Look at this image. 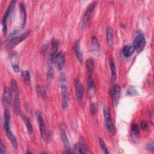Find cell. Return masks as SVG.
<instances>
[{"label":"cell","mask_w":154,"mask_h":154,"mask_svg":"<svg viewBox=\"0 0 154 154\" xmlns=\"http://www.w3.org/2000/svg\"><path fill=\"white\" fill-rule=\"evenodd\" d=\"M60 89L61 106L63 109H66L69 105V97L67 81L64 73H61L60 75Z\"/></svg>","instance_id":"obj_1"},{"label":"cell","mask_w":154,"mask_h":154,"mask_svg":"<svg viewBox=\"0 0 154 154\" xmlns=\"http://www.w3.org/2000/svg\"><path fill=\"white\" fill-rule=\"evenodd\" d=\"M11 90L13 96V109L14 112L16 116L19 114L20 112V100L19 93L17 82L15 79H12L11 80Z\"/></svg>","instance_id":"obj_2"},{"label":"cell","mask_w":154,"mask_h":154,"mask_svg":"<svg viewBox=\"0 0 154 154\" xmlns=\"http://www.w3.org/2000/svg\"><path fill=\"white\" fill-rule=\"evenodd\" d=\"M103 114L105 120V125L107 131L111 134H114L116 132L115 128L111 119L109 108L108 105H105L103 107Z\"/></svg>","instance_id":"obj_3"},{"label":"cell","mask_w":154,"mask_h":154,"mask_svg":"<svg viewBox=\"0 0 154 154\" xmlns=\"http://www.w3.org/2000/svg\"><path fill=\"white\" fill-rule=\"evenodd\" d=\"M16 1H11L10 3V5L7 9L6 10L3 17L1 20V25H2V31L3 34H6L7 31V20L9 18H11L12 14L13 13L14 9H15V5Z\"/></svg>","instance_id":"obj_4"},{"label":"cell","mask_w":154,"mask_h":154,"mask_svg":"<svg viewBox=\"0 0 154 154\" xmlns=\"http://www.w3.org/2000/svg\"><path fill=\"white\" fill-rule=\"evenodd\" d=\"M109 96L114 106H116L119 102L121 94V87L119 84H115L112 86L109 90Z\"/></svg>","instance_id":"obj_5"},{"label":"cell","mask_w":154,"mask_h":154,"mask_svg":"<svg viewBox=\"0 0 154 154\" xmlns=\"http://www.w3.org/2000/svg\"><path fill=\"white\" fill-rule=\"evenodd\" d=\"M74 86L76 100L79 103H81L84 94V87L78 78H76L74 80Z\"/></svg>","instance_id":"obj_6"},{"label":"cell","mask_w":154,"mask_h":154,"mask_svg":"<svg viewBox=\"0 0 154 154\" xmlns=\"http://www.w3.org/2000/svg\"><path fill=\"white\" fill-rule=\"evenodd\" d=\"M146 45V38L143 34H138L133 42V47L134 50L138 53L141 52Z\"/></svg>","instance_id":"obj_7"},{"label":"cell","mask_w":154,"mask_h":154,"mask_svg":"<svg viewBox=\"0 0 154 154\" xmlns=\"http://www.w3.org/2000/svg\"><path fill=\"white\" fill-rule=\"evenodd\" d=\"M31 32L30 29H26L22 33H21L20 35H18L15 38H14L8 45L7 46L8 49H13L16 46H17L19 43L25 40L28 36L29 35Z\"/></svg>","instance_id":"obj_8"},{"label":"cell","mask_w":154,"mask_h":154,"mask_svg":"<svg viewBox=\"0 0 154 154\" xmlns=\"http://www.w3.org/2000/svg\"><path fill=\"white\" fill-rule=\"evenodd\" d=\"M96 5V2H93L91 4H90V5L86 9V10L84 14V16H83L82 21V28L83 29H86L88 22L90 20L91 14H92L94 9L95 8Z\"/></svg>","instance_id":"obj_9"},{"label":"cell","mask_w":154,"mask_h":154,"mask_svg":"<svg viewBox=\"0 0 154 154\" xmlns=\"http://www.w3.org/2000/svg\"><path fill=\"white\" fill-rule=\"evenodd\" d=\"M72 152L76 153H87L88 152L86 143L82 137H80L79 142L75 145Z\"/></svg>","instance_id":"obj_10"},{"label":"cell","mask_w":154,"mask_h":154,"mask_svg":"<svg viewBox=\"0 0 154 154\" xmlns=\"http://www.w3.org/2000/svg\"><path fill=\"white\" fill-rule=\"evenodd\" d=\"M37 121L39 125V128H40V135L43 140H46V123L45 122V120L43 117L42 114L40 112H37Z\"/></svg>","instance_id":"obj_11"},{"label":"cell","mask_w":154,"mask_h":154,"mask_svg":"<svg viewBox=\"0 0 154 154\" xmlns=\"http://www.w3.org/2000/svg\"><path fill=\"white\" fill-rule=\"evenodd\" d=\"M53 63L54 64L55 67L58 70H61L64 65L65 63V54L63 52H60L57 54L55 55Z\"/></svg>","instance_id":"obj_12"},{"label":"cell","mask_w":154,"mask_h":154,"mask_svg":"<svg viewBox=\"0 0 154 154\" xmlns=\"http://www.w3.org/2000/svg\"><path fill=\"white\" fill-rule=\"evenodd\" d=\"M12 91L8 87L4 88V91L2 96V101L4 106H10L11 104L12 100Z\"/></svg>","instance_id":"obj_13"},{"label":"cell","mask_w":154,"mask_h":154,"mask_svg":"<svg viewBox=\"0 0 154 154\" xmlns=\"http://www.w3.org/2000/svg\"><path fill=\"white\" fill-rule=\"evenodd\" d=\"M60 134L61 137V139L64 144V147L66 150V153H71L72 152L70 151L71 148H70V144L69 140V138L67 137L66 132L63 126H61L60 128Z\"/></svg>","instance_id":"obj_14"},{"label":"cell","mask_w":154,"mask_h":154,"mask_svg":"<svg viewBox=\"0 0 154 154\" xmlns=\"http://www.w3.org/2000/svg\"><path fill=\"white\" fill-rule=\"evenodd\" d=\"M59 47V42L57 40L53 38L51 41V48L50 51V55L49 59V64H52L54 59L57 54Z\"/></svg>","instance_id":"obj_15"},{"label":"cell","mask_w":154,"mask_h":154,"mask_svg":"<svg viewBox=\"0 0 154 154\" xmlns=\"http://www.w3.org/2000/svg\"><path fill=\"white\" fill-rule=\"evenodd\" d=\"M10 125H11V116L8 110L7 109H5L4 111L3 127L6 133L11 131Z\"/></svg>","instance_id":"obj_16"},{"label":"cell","mask_w":154,"mask_h":154,"mask_svg":"<svg viewBox=\"0 0 154 154\" xmlns=\"http://www.w3.org/2000/svg\"><path fill=\"white\" fill-rule=\"evenodd\" d=\"M73 49L75 54V55L80 63L83 62V53L80 48V41L79 40H77L74 43Z\"/></svg>","instance_id":"obj_17"},{"label":"cell","mask_w":154,"mask_h":154,"mask_svg":"<svg viewBox=\"0 0 154 154\" xmlns=\"http://www.w3.org/2000/svg\"><path fill=\"white\" fill-rule=\"evenodd\" d=\"M10 62L13 70L14 72H19V59L16 53L13 52L10 55Z\"/></svg>","instance_id":"obj_18"},{"label":"cell","mask_w":154,"mask_h":154,"mask_svg":"<svg viewBox=\"0 0 154 154\" xmlns=\"http://www.w3.org/2000/svg\"><path fill=\"white\" fill-rule=\"evenodd\" d=\"M20 9V27L23 28L26 23V9L25 5L23 3H20L19 5Z\"/></svg>","instance_id":"obj_19"},{"label":"cell","mask_w":154,"mask_h":154,"mask_svg":"<svg viewBox=\"0 0 154 154\" xmlns=\"http://www.w3.org/2000/svg\"><path fill=\"white\" fill-rule=\"evenodd\" d=\"M100 48V45L97 37L96 35H93L91 40V51L94 54L98 53Z\"/></svg>","instance_id":"obj_20"},{"label":"cell","mask_w":154,"mask_h":154,"mask_svg":"<svg viewBox=\"0 0 154 154\" xmlns=\"http://www.w3.org/2000/svg\"><path fill=\"white\" fill-rule=\"evenodd\" d=\"M94 61L92 58H89L86 62V69L87 76H93V73L94 71Z\"/></svg>","instance_id":"obj_21"},{"label":"cell","mask_w":154,"mask_h":154,"mask_svg":"<svg viewBox=\"0 0 154 154\" xmlns=\"http://www.w3.org/2000/svg\"><path fill=\"white\" fill-rule=\"evenodd\" d=\"M134 51H135V50H134L133 46H131L129 45H126L124 46L123 48V51H122L123 55L126 58L130 57L134 54Z\"/></svg>","instance_id":"obj_22"},{"label":"cell","mask_w":154,"mask_h":154,"mask_svg":"<svg viewBox=\"0 0 154 154\" xmlns=\"http://www.w3.org/2000/svg\"><path fill=\"white\" fill-rule=\"evenodd\" d=\"M7 137L8 138V139L10 140L11 143L12 144V146L14 149V150H17L18 149V144H17V140L16 138V137L14 136V134L13 133V132L11 131L8 132L6 133Z\"/></svg>","instance_id":"obj_23"},{"label":"cell","mask_w":154,"mask_h":154,"mask_svg":"<svg viewBox=\"0 0 154 154\" xmlns=\"http://www.w3.org/2000/svg\"><path fill=\"white\" fill-rule=\"evenodd\" d=\"M106 41L108 45L112 47L113 45V29L112 28L108 27L106 31Z\"/></svg>","instance_id":"obj_24"},{"label":"cell","mask_w":154,"mask_h":154,"mask_svg":"<svg viewBox=\"0 0 154 154\" xmlns=\"http://www.w3.org/2000/svg\"><path fill=\"white\" fill-rule=\"evenodd\" d=\"M109 67L111 73V78L112 80L115 81L117 79V73H116V68L114 64V61L112 57L110 58L109 60Z\"/></svg>","instance_id":"obj_25"},{"label":"cell","mask_w":154,"mask_h":154,"mask_svg":"<svg viewBox=\"0 0 154 154\" xmlns=\"http://www.w3.org/2000/svg\"><path fill=\"white\" fill-rule=\"evenodd\" d=\"M87 85H88V93L92 96V94L94 93V88H95V84L94 82V79L93 78V76H88L87 78Z\"/></svg>","instance_id":"obj_26"},{"label":"cell","mask_w":154,"mask_h":154,"mask_svg":"<svg viewBox=\"0 0 154 154\" xmlns=\"http://www.w3.org/2000/svg\"><path fill=\"white\" fill-rule=\"evenodd\" d=\"M36 90L39 93L40 96L42 97L43 99H46L47 98V94H46V90L43 85H39L36 86Z\"/></svg>","instance_id":"obj_27"},{"label":"cell","mask_w":154,"mask_h":154,"mask_svg":"<svg viewBox=\"0 0 154 154\" xmlns=\"http://www.w3.org/2000/svg\"><path fill=\"white\" fill-rule=\"evenodd\" d=\"M51 64H49V67L48 69L47 73H46V79L48 82H49V83L52 82L54 76V70Z\"/></svg>","instance_id":"obj_28"},{"label":"cell","mask_w":154,"mask_h":154,"mask_svg":"<svg viewBox=\"0 0 154 154\" xmlns=\"http://www.w3.org/2000/svg\"><path fill=\"white\" fill-rule=\"evenodd\" d=\"M22 76L23 77L24 82L27 85H29L31 84V75L30 73L28 70H24L22 72Z\"/></svg>","instance_id":"obj_29"},{"label":"cell","mask_w":154,"mask_h":154,"mask_svg":"<svg viewBox=\"0 0 154 154\" xmlns=\"http://www.w3.org/2000/svg\"><path fill=\"white\" fill-rule=\"evenodd\" d=\"M23 122L25 123V125L26 126V129H27V131L29 134H32L33 130H32V124L29 120V119L25 116H23Z\"/></svg>","instance_id":"obj_30"},{"label":"cell","mask_w":154,"mask_h":154,"mask_svg":"<svg viewBox=\"0 0 154 154\" xmlns=\"http://www.w3.org/2000/svg\"><path fill=\"white\" fill-rule=\"evenodd\" d=\"M19 32H20V31L19 29H15V30L13 31L11 33H10L5 40V43H7V45H8L14 38H15L16 36H17Z\"/></svg>","instance_id":"obj_31"},{"label":"cell","mask_w":154,"mask_h":154,"mask_svg":"<svg viewBox=\"0 0 154 154\" xmlns=\"http://www.w3.org/2000/svg\"><path fill=\"white\" fill-rule=\"evenodd\" d=\"M99 144L100 149H102V150L103 151V152L104 153H109L108 150V148L106 146V144L105 143L104 141L100 138L99 139Z\"/></svg>","instance_id":"obj_32"},{"label":"cell","mask_w":154,"mask_h":154,"mask_svg":"<svg viewBox=\"0 0 154 154\" xmlns=\"http://www.w3.org/2000/svg\"><path fill=\"white\" fill-rule=\"evenodd\" d=\"M98 111V104L97 103H92L90 106V112L91 115H94Z\"/></svg>","instance_id":"obj_33"},{"label":"cell","mask_w":154,"mask_h":154,"mask_svg":"<svg viewBox=\"0 0 154 154\" xmlns=\"http://www.w3.org/2000/svg\"><path fill=\"white\" fill-rule=\"evenodd\" d=\"M131 130H132V132H133L134 134L137 135L139 134V128L138 126V125L137 124H133L132 126H131Z\"/></svg>","instance_id":"obj_34"},{"label":"cell","mask_w":154,"mask_h":154,"mask_svg":"<svg viewBox=\"0 0 154 154\" xmlns=\"http://www.w3.org/2000/svg\"><path fill=\"white\" fill-rule=\"evenodd\" d=\"M0 153H1V154L7 153L5 147L4 145V143H3L2 140H1V141H0Z\"/></svg>","instance_id":"obj_35"},{"label":"cell","mask_w":154,"mask_h":154,"mask_svg":"<svg viewBox=\"0 0 154 154\" xmlns=\"http://www.w3.org/2000/svg\"><path fill=\"white\" fill-rule=\"evenodd\" d=\"M146 149L151 152H153L154 151V146L153 142H149L146 145Z\"/></svg>","instance_id":"obj_36"},{"label":"cell","mask_w":154,"mask_h":154,"mask_svg":"<svg viewBox=\"0 0 154 154\" xmlns=\"http://www.w3.org/2000/svg\"><path fill=\"white\" fill-rule=\"evenodd\" d=\"M140 126H141V128L142 129H143V130H146V129L148 128V124H147V123L146 121L143 120V121H142V122H141Z\"/></svg>","instance_id":"obj_37"},{"label":"cell","mask_w":154,"mask_h":154,"mask_svg":"<svg viewBox=\"0 0 154 154\" xmlns=\"http://www.w3.org/2000/svg\"><path fill=\"white\" fill-rule=\"evenodd\" d=\"M135 93H137V91L133 88H129V89L128 91V94L129 95H135Z\"/></svg>","instance_id":"obj_38"},{"label":"cell","mask_w":154,"mask_h":154,"mask_svg":"<svg viewBox=\"0 0 154 154\" xmlns=\"http://www.w3.org/2000/svg\"><path fill=\"white\" fill-rule=\"evenodd\" d=\"M31 153V152H30L29 150H28V151L26 152V153Z\"/></svg>","instance_id":"obj_39"}]
</instances>
